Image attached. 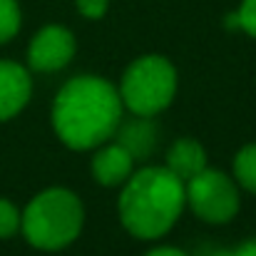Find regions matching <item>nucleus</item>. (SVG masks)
Wrapping results in <instances>:
<instances>
[{
  "mask_svg": "<svg viewBox=\"0 0 256 256\" xmlns=\"http://www.w3.org/2000/svg\"><path fill=\"white\" fill-rule=\"evenodd\" d=\"M176 94V70L162 55H144L134 60L120 82L122 104L142 117H157Z\"/></svg>",
  "mask_w": 256,
  "mask_h": 256,
  "instance_id": "nucleus-4",
  "label": "nucleus"
},
{
  "mask_svg": "<svg viewBox=\"0 0 256 256\" xmlns=\"http://www.w3.org/2000/svg\"><path fill=\"white\" fill-rule=\"evenodd\" d=\"M164 167L172 170L186 184L192 176H196L202 170L209 167V164H206V152H204V147H202L196 140L182 137V140H176L170 147V152H167V164H164Z\"/></svg>",
  "mask_w": 256,
  "mask_h": 256,
  "instance_id": "nucleus-10",
  "label": "nucleus"
},
{
  "mask_svg": "<svg viewBox=\"0 0 256 256\" xmlns=\"http://www.w3.org/2000/svg\"><path fill=\"white\" fill-rule=\"evenodd\" d=\"M30 72L12 60H0V122L20 114L22 107L30 102Z\"/></svg>",
  "mask_w": 256,
  "mask_h": 256,
  "instance_id": "nucleus-7",
  "label": "nucleus"
},
{
  "mask_svg": "<svg viewBox=\"0 0 256 256\" xmlns=\"http://www.w3.org/2000/svg\"><path fill=\"white\" fill-rule=\"evenodd\" d=\"M236 22H239V30L256 38V0H242L236 10Z\"/></svg>",
  "mask_w": 256,
  "mask_h": 256,
  "instance_id": "nucleus-14",
  "label": "nucleus"
},
{
  "mask_svg": "<svg viewBox=\"0 0 256 256\" xmlns=\"http://www.w3.org/2000/svg\"><path fill=\"white\" fill-rule=\"evenodd\" d=\"M144 256H189V254L182 252V249H176V246H157V249L147 252Z\"/></svg>",
  "mask_w": 256,
  "mask_h": 256,
  "instance_id": "nucleus-17",
  "label": "nucleus"
},
{
  "mask_svg": "<svg viewBox=\"0 0 256 256\" xmlns=\"http://www.w3.org/2000/svg\"><path fill=\"white\" fill-rule=\"evenodd\" d=\"M184 189L192 212L209 224H226L239 214V186L224 172L206 167L192 176Z\"/></svg>",
  "mask_w": 256,
  "mask_h": 256,
  "instance_id": "nucleus-5",
  "label": "nucleus"
},
{
  "mask_svg": "<svg viewBox=\"0 0 256 256\" xmlns=\"http://www.w3.org/2000/svg\"><path fill=\"white\" fill-rule=\"evenodd\" d=\"M22 15L18 0H0V45L12 40L20 30Z\"/></svg>",
  "mask_w": 256,
  "mask_h": 256,
  "instance_id": "nucleus-12",
  "label": "nucleus"
},
{
  "mask_svg": "<svg viewBox=\"0 0 256 256\" xmlns=\"http://www.w3.org/2000/svg\"><path fill=\"white\" fill-rule=\"evenodd\" d=\"M75 5H78V10H80L82 18H87V20H100L107 12L110 0H75Z\"/></svg>",
  "mask_w": 256,
  "mask_h": 256,
  "instance_id": "nucleus-15",
  "label": "nucleus"
},
{
  "mask_svg": "<svg viewBox=\"0 0 256 256\" xmlns=\"http://www.w3.org/2000/svg\"><path fill=\"white\" fill-rule=\"evenodd\" d=\"M85 224V206L80 196L65 186H50L40 192L20 216V232L42 252H58L70 246Z\"/></svg>",
  "mask_w": 256,
  "mask_h": 256,
  "instance_id": "nucleus-3",
  "label": "nucleus"
},
{
  "mask_svg": "<svg viewBox=\"0 0 256 256\" xmlns=\"http://www.w3.org/2000/svg\"><path fill=\"white\" fill-rule=\"evenodd\" d=\"M204 256H256V239H249L234 249H209Z\"/></svg>",
  "mask_w": 256,
  "mask_h": 256,
  "instance_id": "nucleus-16",
  "label": "nucleus"
},
{
  "mask_svg": "<svg viewBox=\"0 0 256 256\" xmlns=\"http://www.w3.org/2000/svg\"><path fill=\"white\" fill-rule=\"evenodd\" d=\"M78 42L65 25H45L35 32L28 48V65L35 72H58L75 58Z\"/></svg>",
  "mask_w": 256,
  "mask_h": 256,
  "instance_id": "nucleus-6",
  "label": "nucleus"
},
{
  "mask_svg": "<svg viewBox=\"0 0 256 256\" xmlns=\"http://www.w3.org/2000/svg\"><path fill=\"white\" fill-rule=\"evenodd\" d=\"M186 204L184 182L167 167L132 172L120 194L122 226L144 242L160 239L176 224Z\"/></svg>",
  "mask_w": 256,
  "mask_h": 256,
  "instance_id": "nucleus-2",
  "label": "nucleus"
},
{
  "mask_svg": "<svg viewBox=\"0 0 256 256\" xmlns=\"http://www.w3.org/2000/svg\"><path fill=\"white\" fill-rule=\"evenodd\" d=\"M20 216L22 212L12 202L0 199V239H10L20 232Z\"/></svg>",
  "mask_w": 256,
  "mask_h": 256,
  "instance_id": "nucleus-13",
  "label": "nucleus"
},
{
  "mask_svg": "<svg viewBox=\"0 0 256 256\" xmlns=\"http://www.w3.org/2000/svg\"><path fill=\"white\" fill-rule=\"evenodd\" d=\"M114 134H117L114 142L122 144L134 157V162L137 160H147L154 152L157 142H160L157 124L152 122V117H142V114H134V120H130L124 124L120 122V127L114 130Z\"/></svg>",
  "mask_w": 256,
  "mask_h": 256,
  "instance_id": "nucleus-9",
  "label": "nucleus"
},
{
  "mask_svg": "<svg viewBox=\"0 0 256 256\" xmlns=\"http://www.w3.org/2000/svg\"><path fill=\"white\" fill-rule=\"evenodd\" d=\"M134 170V157L117 142L112 144H100V150L92 157V176L102 186H120L124 184Z\"/></svg>",
  "mask_w": 256,
  "mask_h": 256,
  "instance_id": "nucleus-8",
  "label": "nucleus"
},
{
  "mask_svg": "<svg viewBox=\"0 0 256 256\" xmlns=\"http://www.w3.org/2000/svg\"><path fill=\"white\" fill-rule=\"evenodd\" d=\"M234 176L246 192L256 194V142L242 147L236 152V157H234Z\"/></svg>",
  "mask_w": 256,
  "mask_h": 256,
  "instance_id": "nucleus-11",
  "label": "nucleus"
},
{
  "mask_svg": "<svg viewBox=\"0 0 256 256\" xmlns=\"http://www.w3.org/2000/svg\"><path fill=\"white\" fill-rule=\"evenodd\" d=\"M122 97L112 82L80 75L60 87L52 102L55 134L70 150H94L114 137L122 122Z\"/></svg>",
  "mask_w": 256,
  "mask_h": 256,
  "instance_id": "nucleus-1",
  "label": "nucleus"
}]
</instances>
